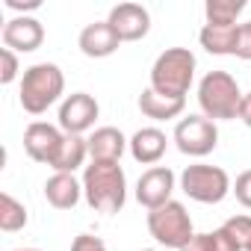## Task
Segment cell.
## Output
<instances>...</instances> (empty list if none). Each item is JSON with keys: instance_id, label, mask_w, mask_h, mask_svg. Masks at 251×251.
Returning <instances> with one entry per match:
<instances>
[{"instance_id": "obj_1", "label": "cell", "mask_w": 251, "mask_h": 251, "mask_svg": "<svg viewBox=\"0 0 251 251\" xmlns=\"http://www.w3.org/2000/svg\"><path fill=\"white\" fill-rule=\"evenodd\" d=\"M83 195L92 210L106 216L118 213L127 201V177H124L121 163L92 160L83 172Z\"/></svg>"}, {"instance_id": "obj_2", "label": "cell", "mask_w": 251, "mask_h": 251, "mask_svg": "<svg viewBox=\"0 0 251 251\" xmlns=\"http://www.w3.org/2000/svg\"><path fill=\"white\" fill-rule=\"evenodd\" d=\"M62 92H65V74H62V68L53 65V62H36L21 77L18 100H21L24 112L42 115V112H48V106H53L62 98Z\"/></svg>"}, {"instance_id": "obj_3", "label": "cell", "mask_w": 251, "mask_h": 251, "mask_svg": "<svg viewBox=\"0 0 251 251\" xmlns=\"http://www.w3.org/2000/svg\"><path fill=\"white\" fill-rule=\"evenodd\" d=\"M195 80V53L189 48H169L151 68V89L169 98H186Z\"/></svg>"}, {"instance_id": "obj_4", "label": "cell", "mask_w": 251, "mask_h": 251, "mask_svg": "<svg viewBox=\"0 0 251 251\" xmlns=\"http://www.w3.org/2000/svg\"><path fill=\"white\" fill-rule=\"evenodd\" d=\"M242 92L227 71H210L198 83V106L210 121H230L239 115Z\"/></svg>"}, {"instance_id": "obj_5", "label": "cell", "mask_w": 251, "mask_h": 251, "mask_svg": "<svg viewBox=\"0 0 251 251\" xmlns=\"http://www.w3.org/2000/svg\"><path fill=\"white\" fill-rule=\"evenodd\" d=\"M148 233L160 245L175 248V251H180L183 245H189V239L195 236L192 219H189V213H186V207L180 201H169V204L151 210L148 213Z\"/></svg>"}, {"instance_id": "obj_6", "label": "cell", "mask_w": 251, "mask_h": 251, "mask_svg": "<svg viewBox=\"0 0 251 251\" xmlns=\"http://www.w3.org/2000/svg\"><path fill=\"white\" fill-rule=\"evenodd\" d=\"M180 189L192 201H198V204H222L233 186H230V177H227L225 169L207 166V163H195V166H186L183 169Z\"/></svg>"}, {"instance_id": "obj_7", "label": "cell", "mask_w": 251, "mask_h": 251, "mask_svg": "<svg viewBox=\"0 0 251 251\" xmlns=\"http://www.w3.org/2000/svg\"><path fill=\"white\" fill-rule=\"evenodd\" d=\"M175 145L186 157H207L219 145V127L207 115H186L175 127Z\"/></svg>"}, {"instance_id": "obj_8", "label": "cell", "mask_w": 251, "mask_h": 251, "mask_svg": "<svg viewBox=\"0 0 251 251\" xmlns=\"http://www.w3.org/2000/svg\"><path fill=\"white\" fill-rule=\"evenodd\" d=\"M98 112H100V106L92 95L74 92L59 103V130L68 133V136H83L86 130L95 127Z\"/></svg>"}, {"instance_id": "obj_9", "label": "cell", "mask_w": 251, "mask_h": 251, "mask_svg": "<svg viewBox=\"0 0 251 251\" xmlns=\"http://www.w3.org/2000/svg\"><path fill=\"white\" fill-rule=\"evenodd\" d=\"M175 183H177V177H175V172L169 166H154V169L142 172V177L136 183V201L151 213V210L172 201Z\"/></svg>"}, {"instance_id": "obj_10", "label": "cell", "mask_w": 251, "mask_h": 251, "mask_svg": "<svg viewBox=\"0 0 251 251\" xmlns=\"http://www.w3.org/2000/svg\"><path fill=\"white\" fill-rule=\"evenodd\" d=\"M62 139H65V133L59 127H53L48 121H33L24 130V151L30 154V160H36L42 166H53V160L62 148Z\"/></svg>"}, {"instance_id": "obj_11", "label": "cell", "mask_w": 251, "mask_h": 251, "mask_svg": "<svg viewBox=\"0 0 251 251\" xmlns=\"http://www.w3.org/2000/svg\"><path fill=\"white\" fill-rule=\"evenodd\" d=\"M109 27L121 42H139L151 30V15L142 3H118L109 9Z\"/></svg>"}, {"instance_id": "obj_12", "label": "cell", "mask_w": 251, "mask_h": 251, "mask_svg": "<svg viewBox=\"0 0 251 251\" xmlns=\"http://www.w3.org/2000/svg\"><path fill=\"white\" fill-rule=\"evenodd\" d=\"M45 42V27L33 15H18L3 24V48L15 53H33Z\"/></svg>"}, {"instance_id": "obj_13", "label": "cell", "mask_w": 251, "mask_h": 251, "mask_svg": "<svg viewBox=\"0 0 251 251\" xmlns=\"http://www.w3.org/2000/svg\"><path fill=\"white\" fill-rule=\"evenodd\" d=\"M77 45H80V50L89 59H103V56H112L118 50L121 39L115 36V30L109 27V21H95V24H86L80 30Z\"/></svg>"}, {"instance_id": "obj_14", "label": "cell", "mask_w": 251, "mask_h": 251, "mask_svg": "<svg viewBox=\"0 0 251 251\" xmlns=\"http://www.w3.org/2000/svg\"><path fill=\"white\" fill-rule=\"evenodd\" d=\"M80 195H83V180H77L74 175L53 172V175L48 177V183H45V198H48V204L56 207V210H71V207H77Z\"/></svg>"}, {"instance_id": "obj_15", "label": "cell", "mask_w": 251, "mask_h": 251, "mask_svg": "<svg viewBox=\"0 0 251 251\" xmlns=\"http://www.w3.org/2000/svg\"><path fill=\"white\" fill-rule=\"evenodd\" d=\"M166 148H169V139H166V133H163L160 127H142V130H136L133 139H130V154H133V160L142 163V166L160 163L163 154H166Z\"/></svg>"}, {"instance_id": "obj_16", "label": "cell", "mask_w": 251, "mask_h": 251, "mask_svg": "<svg viewBox=\"0 0 251 251\" xmlns=\"http://www.w3.org/2000/svg\"><path fill=\"white\" fill-rule=\"evenodd\" d=\"M86 142H89L92 160H109V163H118L121 154L130 148V139H124V133L118 127H98Z\"/></svg>"}, {"instance_id": "obj_17", "label": "cell", "mask_w": 251, "mask_h": 251, "mask_svg": "<svg viewBox=\"0 0 251 251\" xmlns=\"http://www.w3.org/2000/svg\"><path fill=\"white\" fill-rule=\"evenodd\" d=\"M186 106V98H169V95H160L154 92L151 86L139 95V109L145 118H154V121H172L183 112Z\"/></svg>"}, {"instance_id": "obj_18", "label": "cell", "mask_w": 251, "mask_h": 251, "mask_svg": "<svg viewBox=\"0 0 251 251\" xmlns=\"http://www.w3.org/2000/svg\"><path fill=\"white\" fill-rule=\"evenodd\" d=\"M239 27V24H236ZM236 27H213V24H204L201 33H198V42L207 53L213 56H233V48H236Z\"/></svg>"}, {"instance_id": "obj_19", "label": "cell", "mask_w": 251, "mask_h": 251, "mask_svg": "<svg viewBox=\"0 0 251 251\" xmlns=\"http://www.w3.org/2000/svg\"><path fill=\"white\" fill-rule=\"evenodd\" d=\"M86 157H89V142L83 139V136H68L65 133V139H62V148H59V154H56V160H53V172H65V175H74L83 163H86Z\"/></svg>"}, {"instance_id": "obj_20", "label": "cell", "mask_w": 251, "mask_h": 251, "mask_svg": "<svg viewBox=\"0 0 251 251\" xmlns=\"http://www.w3.org/2000/svg\"><path fill=\"white\" fill-rule=\"evenodd\" d=\"M245 12V0H207L204 15L213 27H236V18Z\"/></svg>"}, {"instance_id": "obj_21", "label": "cell", "mask_w": 251, "mask_h": 251, "mask_svg": "<svg viewBox=\"0 0 251 251\" xmlns=\"http://www.w3.org/2000/svg\"><path fill=\"white\" fill-rule=\"evenodd\" d=\"M27 207L21 201H15L9 192L0 195V230H6V233H15L21 227H27Z\"/></svg>"}, {"instance_id": "obj_22", "label": "cell", "mask_w": 251, "mask_h": 251, "mask_svg": "<svg viewBox=\"0 0 251 251\" xmlns=\"http://www.w3.org/2000/svg\"><path fill=\"white\" fill-rule=\"evenodd\" d=\"M222 230L236 242L239 251H245L248 242H251V216H230V219L222 225Z\"/></svg>"}, {"instance_id": "obj_23", "label": "cell", "mask_w": 251, "mask_h": 251, "mask_svg": "<svg viewBox=\"0 0 251 251\" xmlns=\"http://www.w3.org/2000/svg\"><path fill=\"white\" fill-rule=\"evenodd\" d=\"M18 56H15V50H9V48H0V83L3 86H9L15 77H18Z\"/></svg>"}, {"instance_id": "obj_24", "label": "cell", "mask_w": 251, "mask_h": 251, "mask_svg": "<svg viewBox=\"0 0 251 251\" xmlns=\"http://www.w3.org/2000/svg\"><path fill=\"white\" fill-rule=\"evenodd\" d=\"M233 56L251 62V21H245V24L236 27V48H233Z\"/></svg>"}, {"instance_id": "obj_25", "label": "cell", "mask_w": 251, "mask_h": 251, "mask_svg": "<svg viewBox=\"0 0 251 251\" xmlns=\"http://www.w3.org/2000/svg\"><path fill=\"white\" fill-rule=\"evenodd\" d=\"M233 195H236V201L245 207V210H251V169L248 172H242L239 177H236V183H233V189H230Z\"/></svg>"}, {"instance_id": "obj_26", "label": "cell", "mask_w": 251, "mask_h": 251, "mask_svg": "<svg viewBox=\"0 0 251 251\" xmlns=\"http://www.w3.org/2000/svg\"><path fill=\"white\" fill-rule=\"evenodd\" d=\"M71 251H106V245H103V239H100V236L80 233V236H74V242H71Z\"/></svg>"}, {"instance_id": "obj_27", "label": "cell", "mask_w": 251, "mask_h": 251, "mask_svg": "<svg viewBox=\"0 0 251 251\" xmlns=\"http://www.w3.org/2000/svg\"><path fill=\"white\" fill-rule=\"evenodd\" d=\"M180 251H213V233H195L189 245H183Z\"/></svg>"}, {"instance_id": "obj_28", "label": "cell", "mask_w": 251, "mask_h": 251, "mask_svg": "<svg viewBox=\"0 0 251 251\" xmlns=\"http://www.w3.org/2000/svg\"><path fill=\"white\" fill-rule=\"evenodd\" d=\"M213 251H239V248H236V242L219 227V230H213Z\"/></svg>"}, {"instance_id": "obj_29", "label": "cell", "mask_w": 251, "mask_h": 251, "mask_svg": "<svg viewBox=\"0 0 251 251\" xmlns=\"http://www.w3.org/2000/svg\"><path fill=\"white\" fill-rule=\"evenodd\" d=\"M6 9H15V12H33L42 6V0H3Z\"/></svg>"}, {"instance_id": "obj_30", "label": "cell", "mask_w": 251, "mask_h": 251, "mask_svg": "<svg viewBox=\"0 0 251 251\" xmlns=\"http://www.w3.org/2000/svg\"><path fill=\"white\" fill-rule=\"evenodd\" d=\"M245 127H251V92L242 95V103H239V115H236Z\"/></svg>"}, {"instance_id": "obj_31", "label": "cell", "mask_w": 251, "mask_h": 251, "mask_svg": "<svg viewBox=\"0 0 251 251\" xmlns=\"http://www.w3.org/2000/svg\"><path fill=\"white\" fill-rule=\"evenodd\" d=\"M15 251H39V248H15Z\"/></svg>"}, {"instance_id": "obj_32", "label": "cell", "mask_w": 251, "mask_h": 251, "mask_svg": "<svg viewBox=\"0 0 251 251\" xmlns=\"http://www.w3.org/2000/svg\"><path fill=\"white\" fill-rule=\"evenodd\" d=\"M142 251H157V248H142Z\"/></svg>"}, {"instance_id": "obj_33", "label": "cell", "mask_w": 251, "mask_h": 251, "mask_svg": "<svg viewBox=\"0 0 251 251\" xmlns=\"http://www.w3.org/2000/svg\"><path fill=\"white\" fill-rule=\"evenodd\" d=\"M245 251H251V242H248V248H245Z\"/></svg>"}]
</instances>
